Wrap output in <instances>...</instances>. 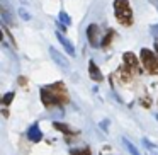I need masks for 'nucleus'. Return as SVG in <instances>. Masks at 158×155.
I'll return each mask as SVG.
<instances>
[{
	"instance_id": "1",
	"label": "nucleus",
	"mask_w": 158,
	"mask_h": 155,
	"mask_svg": "<svg viewBox=\"0 0 158 155\" xmlns=\"http://www.w3.org/2000/svg\"><path fill=\"white\" fill-rule=\"evenodd\" d=\"M114 17L121 26H133L134 22V15H133V9L129 5V0H114Z\"/></svg>"
},
{
	"instance_id": "2",
	"label": "nucleus",
	"mask_w": 158,
	"mask_h": 155,
	"mask_svg": "<svg viewBox=\"0 0 158 155\" xmlns=\"http://www.w3.org/2000/svg\"><path fill=\"white\" fill-rule=\"evenodd\" d=\"M139 58H141V63H143V68L150 75H158V53L156 51L143 48L139 51Z\"/></svg>"
},
{
	"instance_id": "3",
	"label": "nucleus",
	"mask_w": 158,
	"mask_h": 155,
	"mask_svg": "<svg viewBox=\"0 0 158 155\" xmlns=\"http://www.w3.org/2000/svg\"><path fill=\"white\" fill-rule=\"evenodd\" d=\"M39 97H41V102L46 109H55V107H61L63 104L60 102V99L48 89V87H41L39 90Z\"/></svg>"
},
{
	"instance_id": "4",
	"label": "nucleus",
	"mask_w": 158,
	"mask_h": 155,
	"mask_svg": "<svg viewBox=\"0 0 158 155\" xmlns=\"http://www.w3.org/2000/svg\"><path fill=\"white\" fill-rule=\"evenodd\" d=\"M48 89L51 90L53 94H55L56 97L60 99V102L65 106V104L70 102V96H68V89H66V85L63 82H56V84H51V85H48Z\"/></svg>"
},
{
	"instance_id": "5",
	"label": "nucleus",
	"mask_w": 158,
	"mask_h": 155,
	"mask_svg": "<svg viewBox=\"0 0 158 155\" xmlns=\"http://www.w3.org/2000/svg\"><path fill=\"white\" fill-rule=\"evenodd\" d=\"M123 62L126 63V65L129 67L131 70H133L134 75H138V73L143 72V68H141V65H143V63H139V60H138V56L134 55V53L126 51V53L123 55Z\"/></svg>"
},
{
	"instance_id": "6",
	"label": "nucleus",
	"mask_w": 158,
	"mask_h": 155,
	"mask_svg": "<svg viewBox=\"0 0 158 155\" xmlns=\"http://www.w3.org/2000/svg\"><path fill=\"white\" fill-rule=\"evenodd\" d=\"M49 56H51L53 62H55L60 68H63V70L70 68V63H68V60H66V56H63L61 53H60L56 48H53V46H49Z\"/></svg>"
},
{
	"instance_id": "7",
	"label": "nucleus",
	"mask_w": 158,
	"mask_h": 155,
	"mask_svg": "<svg viewBox=\"0 0 158 155\" xmlns=\"http://www.w3.org/2000/svg\"><path fill=\"white\" fill-rule=\"evenodd\" d=\"M87 39H89V45L92 46V48L100 46V43H99V26L97 24H89V28H87Z\"/></svg>"
},
{
	"instance_id": "8",
	"label": "nucleus",
	"mask_w": 158,
	"mask_h": 155,
	"mask_svg": "<svg viewBox=\"0 0 158 155\" xmlns=\"http://www.w3.org/2000/svg\"><path fill=\"white\" fill-rule=\"evenodd\" d=\"M133 75H134L133 70H131L126 63H124V65H121L119 68H117V72H116V77L119 79L121 84H129L131 79H133Z\"/></svg>"
},
{
	"instance_id": "9",
	"label": "nucleus",
	"mask_w": 158,
	"mask_h": 155,
	"mask_svg": "<svg viewBox=\"0 0 158 155\" xmlns=\"http://www.w3.org/2000/svg\"><path fill=\"white\" fill-rule=\"evenodd\" d=\"M27 138L32 141V143H39V141L43 140V131H41V128H39V124L38 123H34V124H31V126L27 128Z\"/></svg>"
},
{
	"instance_id": "10",
	"label": "nucleus",
	"mask_w": 158,
	"mask_h": 155,
	"mask_svg": "<svg viewBox=\"0 0 158 155\" xmlns=\"http://www.w3.org/2000/svg\"><path fill=\"white\" fill-rule=\"evenodd\" d=\"M89 75H90V79H92L94 82H97V84L104 80L102 72H100V68L97 67V63L94 62V60H90V62H89Z\"/></svg>"
},
{
	"instance_id": "11",
	"label": "nucleus",
	"mask_w": 158,
	"mask_h": 155,
	"mask_svg": "<svg viewBox=\"0 0 158 155\" xmlns=\"http://www.w3.org/2000/svg\"><path fill=\"white\" fill-rule=\"evenodd\" d=\"M56 38H58V41H60V45H61L63 46V48H65V51L66 53H68V55L70 56H75L77 55V53H75V46H73V43L72 41H70V39H66L65 38V36H63L61 34V32H56Z\"/></svg>"
},
{
	"instance_id": "12",
	"label": "nucleus",
	"mask_w": 158,
	"mask_h": 155,
	"mask_svg": "<svg viewBox=\"0 0 158 155\" xmlns=\"http://www.w3.org/2000/svg\"><path fill=\"white\" fill-rule=\"evenodd\" d=\"M53 128H55V130H58V131H61V133H65L66 140H70V138H72V135H75L72 131V128L66 126L65 123H60V121H53Z\"/></svg>"
},
{
	"instance_id": "13",
	"label": "nucleus",
	"mask_w": 158,
	"mask_h": 155,
	"mask_svg": "<svg viewBox=\"0 0 158 155\" xmlns=\"http://www.w3.org/2000/svg\"><path fill=\"white\" fill-rule=\"evenodd\" d=\"M112 38H114V31H112V29H109V31L104 34L102 41H100V48H102V50H107V48H109L110 43H112Z\"/></svg>"
},
{
	"instance_id": "14",
	"label": "nucleus",
	"mask_w": 158,
	"mask_h": 155,
	"mask_svg": "<svg viewBox=\"0 0 158 155\" xmlns=\"http://www.w3.org/2000/svg\"><path fill=\"white\" fill-rule=\"evenodd\" d=\"M143 145L146 148L148 155H158V145H155L153 141H150L148 138H143Z\"/></svg>"
},
{
	"instance_id": "15",
	"label": "nucleus",
	"mask_w": 158,
	"mask_h": 155,
	"mask_svg": "<svg viewBox=\"0 0 158 155\" xmlns=\"http://www.w3.org/2000/svg\"><path fill=\"white\" fill-rule=\"evenodd\" d=\"M123 145L127 148V152H129L131 155H141V153H139V150H138V148L134 147V145L131 143V141L127 140V138H123Z\"/></svg>"
},
{
	"instance_id": "16",
	"label": "nucleus",
	"mask_w": 158,
	"mask_h": 155,
	"mask_svg": "<svg viewBox=\"0 0 158 155\" xmlns=\"http://www.w3.org/2000/svg\"><path fill=\"white\" fill-rule=\"evenodd\" d=\"M70 155H92V150L89 147H83V148H72L70 150Z\"/></svg>"
},
{
	"instance_id": "17",
	"label": "nucleus",
	"mask_w": 158,
	"mask_h": 155,
	"mask_svg": "<svg viewBox=\"0 0 158 155\" xmlns=\"http://www.w3.org/2000/svg\"><path fill=\"white\" fill-rule=\"evenodd\" d=\"M2 31H4V34L7 36V39H9V41L12 43V46H14V48H17V45H15V41H14V36H12L10 32H9V29H7V24H5V22H4V26H2Z\"/></svg>"
},
{
	"instance_id": "18",
	"label": "nucleus",
	"mask_w": 158,
	"mask_h": 155,
	"mask_svg": "<svg viewBox=\"0 0 158 155\" xmlns=\"http://www.w3.org/2000/svg\"><path fill=\"white\" fill-rule=\"evenodd\" d=\"M14 96H15L14 92H7V94L4 96V99H2V104H4V106H9V104L14 101Z\"/></svg>"
},
{
	"instance_id": "19",
	"label": "nucleus",
	"mask_w": 158,
	"mask_h": 155,
	"mask_svg": "<svg viewBox=\"0 0 158 155\" xmlns=\"http://www.w3.org/2000/svg\"><path fill=\"white\" fill-rule=\"evenodd\" d=\"M58 19H60V21H61L65 26H70V24H72V19H70V15H66L65 12H60Z\"/></svg>"
},
{
	"instance_id": "20",
	"label": "nucleus",
	"mask_w": 158,
	"mask_h": 155,
	"mask_svg": "<svg viewBox=\"0 0 158 155\" xmlns=\"http://www.w3.org/2000/svg\"><path fill=\"white\" fill-rule=\"evenodd\" d=\"M19 15H21L24 21H29V19H31V14H29V12H26L24 9H21V11H19Z\"/></svg>"
},
{
	"instance_id": "21",
	"label": "nucleus",
	"mask_w": 158,
	"mask_h": 155,
	"mask_svg": "<svg viewBox=\"0 0 158 155\" xmlns=\"http://www.w3.org/2000/svg\"><path fill=\"white\" fill-rule=\"evenodd\" d=\"M17 82H19V85H22V87H24L26 85V84H27V79H26V77H19V79H17Z\"/></svg>"
},
{
	"instance_id": "22",
	"label": "nucleus",
	"mask_w": 158,
	"mask_h": 155,
	"mask_svg": "<svg viewBox=\"0 0 158 155\" xmlns=\"http://www.w3.org/2000/svg\"><path fill=\"white\" fill-rule=\"evenodd\" d=\"M141 104H143L144 107H150L151 106V99H146V97H144V99H141Z\"/></svg>"
},
{
	"instance_id": "23",
	"label": "nucleus",
	"mask_w": 158,
	"mask_h": 155,
	"mask_svg": "<svg viewBox=\"0 0 158 155\" xmlns=\"http://www.w3.org/2000/svg\"><path fill=\"white\" fill-rule=\"evenodd\" d=\"M155 51L158 53V36H156V38H155Z\"/></svg>"
},
{
	"instance_id": "24",
	"label": "nucleus",
	"mask_w": 158,
	"mask_h": 155,
	"mask_svg": "<svg viewBox=\"0 0 158 155\" xmlns=\"http://www.w3.org/2000/svg\"><path fill=\"white\" fill-rule=\"evenodd\" d=\"M2 114H4V118H7V116H9V111L4 109V111H2Z\"/></svg>"
},
{
	"instance_id": "25",
	"label": "nucleus",
	"mask_w": 158,
	"mask_h": 155,
	"mask_svg": "<svg viewBox=\"0 0 158 155\" xmlns=\"http://www.w3.org/2000/svg\"><path fill=\"white\" fill-rule=\"evenodd\" d=\"M151 2H153V5H155V7L158 9V0H151Z\"/></svg>"
},
{
	"instance_id": "26",
	"label": "nucleus",
	"mask_w": 158,
	"mask_h": 155,
	"mask_svg": "<svg viewBox=\"0 0 158 155\" xmlns=\"http://www.w3.org/2000/svg\"><path fill=\"white\" fill-rule=\"evenodd\" d=\"M155 118H156V119H158V113H156V114H155Z\"/></svg>"
}]
</instances>
